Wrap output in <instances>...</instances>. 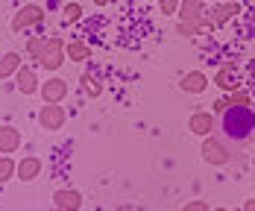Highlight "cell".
<instances>
[{"instance_id":"28","label":"cell","mask_w":255,"mask_h":211,"mask_svg":"<svg viewBox=\"0 0 255 211\" xmlns=\"http://www.w3.org/2000/svg\"><path fill=\"white\" fill-rule=\"evenodd\" d=\"M112 0H94V6H109Z\"/></svg>"},{"instance_id":"21","label":"cell","mask_w":255,"mask_h":211,"mask_svg":"<svg viewBox=\"0 0 255 211\" xmlns=\"http://www.w3.org/2000/svg\"><path fill=\"white\" fill-rule=\"evenodd\" d=\"M62 15H65V21H71V24H74V21L82 18V6H79V3H68V6L62 9Z\"/></svg>"},{"instance_id":"10","label":"cell","mask_w":255,"mask_h":211,"mask_svg":"<svg viewBox=\"0 0 255 211\" xmlns=\"http://www.w3.org/2000/svg\"><path fill=\"white\" fill-rule=\"evenodd\" d=\"M176 15H179V21H185V24H200V18L205 15L203 0H182Z\"/></svg>"},{"instance_id":"23","label":"cell","mask_w":255,"mask_h":211,"mask_svg":"<svg viewBox=\"0 0 255 211\" xmlns=\"http://www.w3.org/2000/svg\"><path fill=\"white\" fill-rule=\"evenodd\" d=\"M182 211H211V206H208L205 200H188V203L182 206Z\"/></svg>"},{"instance_id":"30","label":"cell","mask_w":255,"mask_h":211,"mask_svg":"<svg viewBox=\"0 0 255 211\" xmlns=\"http://www.w3.org/2000/svg\"><path fill=\"white\" fill-rule=\"evenodd\" d=\"M226 3H235V0H226Z\"/></svg>"},{"instance_id":"3","label":"cell","mask_w":255,"mask_h":211,"mask_svg":"<svg viewBox=\"0 0 255 211\" xmlns=\"http://www.w3.org/2000/svg\"><path fill=\"white\" fill-rule=\"evenodd\" d=\"M41 21H44V9H41L38 3H26V6H21V9L12 15V29H15V32H24L29 26H38Z\"/></svg>"},{"instance_id":"4","label":"cell","mask_w":255,"mask_h":211,"mask_svg":"<svg viewBox=\"0 0 255 211\" xmlns=\"http://www.w3.org/2000/svg\"><path fill=\"white\" fill-rule=\"evenodd\" d=\"M38 126L47 132H59L65 126V108L59 103H44L38 111Z\"/></svg>"},{"instance_id":"13","label":"cell","mask_w":255,"mask_h":211,"mask_svg":"<svg viewBox=\"0 0 255 211\" xmlns=\"http://www.w3.org/2000/svg\"><path fill=\"white\" fill-rule=\"evenodd\" d=\"M238 12H241L238 0H235V3H226V0H220V3L214 6V9H208V15L214 18V24H217V29H220L223 24H229V21L235 18V15H238Z\"/></svg>"},{"instance_id":"18","label":"cell","mask_w":255,"mask_h":211,"mask_svg":"<svg viewBox=\"0 0 255 211\" xmlns=\"http://www.w3.org/2000/svg\"><path fill=\"white\" fill-rule=\"evenodd\" d=\"M15 173H18V164L9 156H0V185H6L9 179H15Z\"/></svg>"},{"instance_id":"8","label":"cell","mask_w":255,"mask_h":211,"mask_svg":"<svg viewBox=\"0 0 255 211\" xmlns=\"http://www.w3.org/2000/svg\"><path fill=\"white\" fill-rule=\"evenodd\" d=\"M15 88L21 91V94H35L38 88H41V82H38V77H35V71L32 68H26V65H21V71L15 74Z\"/></svg>"},{"instance_id":"14","label":"cell","mask_w":255,"mask_h":211,"mask_svg":"<svg viewBox=\"0 0 255 211\" xmlns=\"http://www.w3.org/2000/svg\"><path fill=\"white\" fill-rule=\"evenodd\" d=\"M21 147V132L15 126H0V153L9 156V153H18Z\"/></svg>"},{"instance_id":"9","label":"cell","mask_w":255,"mask_h":211,"mask_svg":"<svg viewBox=\"0 0 255 211\" xmlns=\"http://www.w3.org/2000/svg\"><path fill=\"white\" fill-rule=\"evenodd\" d=\"M41 158L35 156H24L18 161V173H15V179H21V182H32V179H38L41 176Z\"/></svg>"},{"instance_id":"2","label":"cell","mask_w":255,"mask_h":211,"mask_svg":"<svg viewBox=\"0 0 255 211\" xmlns=\"http://www.w3.org/2000/svg\"><path fill=\"white\" fill-rule=\"evenodd\" d=\"M65 41L62 38H29V44H26V53L32 56V59H38V65L44 68V71H59L62 68V62L68 59L65 56Z\"/></svg>"},{"instance_id":"16","label":"cell","mask_w":255,"mask_h":211,"mask_svg":"<svg viewBox=\"0 0 255 211\" xmlns=\"http://www.w3.org/2000/svg\"><path fill=\"white\" fill-rule=\"evenodd\" d=\"M21 62H24V59H21V53H15V50L6 53V56L0 59V79L15 77V74L21 71Z\"/></svg>"},{"instance_id":"12","label":"cell","mask_w":255,"mask_h":211,"mask_svg":"<svg viewBox=\"0 0 255 211\" xmlns=\"http://www.w3.org/2000/svg\"><path fill=\"white\" fill-rule=\"evenodd\" d=\"M179 88L185 94H203L205 88H208V77H205L203 71H188L182 77V82H179Z\"/></svg>"},{"instance_id":"26","label":"cell","mask_w":255,"mask_h":211,"mask_svg":"<svg viewBox=\"0 0 255 211\" xmlns=\"http://www.w3.org/2000/svg\"><path fill=\"white\" fill-rule=\"evenodd\" d=\"M226 108H229V100H226V97H223V100H217V103H214V111H217V114H223V111H226Z\"/></svg>"},{"instance_id":"17","label":"cell","mask_w":255,"mask_h":211,"mask_svg":"<svg viewBox=\"0 0 255 211\" xmlns=\"http://www.w3.org/2000/svg\"><path fill=\"white\" fill-rule=\"evenodd\" d=\"M65 56H68L71 62H85V59H91V47H88L85 41H71V44L65 47Z\"/></svg>"},{"instance_id":"22","label":"cell","mask_w":255,"mask_h":211,"mask_svg":"<svg viewBox=\"0 0 255 211\" xmlns=\"http://www.w3.org/2000/svg\"><path fill=\"white\" fill-rule=\"evenodd\" d=\"M176 32L179 35H185V38H194V35H200V24H185V21H179Z\"/></svg>"},{"instance_id":"27","label":"cell","mask_w":255,"mask_h":211,"mask_svg":"<svg viewBox=\"0 0 255 211\" xmlns=\"http://www.w3.org/2000/svg\"><path fill=\"white\" fill-rule=\"evenodd\" d=\"M241 211H255V200H244V209Z\"/></svg>"},{"instance_id":"11","label":"cell","mask_w":255,"mask_h":211,"mask_svg":"<svg viewBox=\"0 0 255 211\" xmlns=\"http://www.w3.org/2000/svg\"><path fill=\"white\" fill-rule=\"evenodd\" d=\"M188 129L194 132V135H211L214 132V114L211 111H194L191 117H188Z\"/></svg>"},{"instance_id":"19","label":"cell","mask_w":255,"mask_h":211,"mask_svg":"<svg viewBox=\"0 0 255 211\" xmlns=\"http://www.w3.org/2000/svg\"><path fill=\"white\" fill-rule=\"evenodd\" d=\"M82 85H85V94H88V97H97V94H103V85L91 77V74H85V77H82Z\"/></svg>"},{"instance_id":"5","label":"cell","mask_w":255,"mask_h":211,"mask_svg":"<svg viewBox=\"0 0 255 211\" xmlns=\"http://www.w3.org/2000/svg\"><path fill=\"white\" fill-rule=\"evenodd\" d=\"M203 158L208 164H214V167H223V164H229L232 161V153L214 138V135H205L203 141Z\"/></svg>"},{"instance_id":"6","label":"cell","mask_w":255,"mask_h":211,"mask_svg":"<svg viewBox=\"0 0 255 211\" xmlns=\"http://www.w3.org/2000/svg\"><path fill=\"white\" fill-rule=\"evenodd\" d=\"M38 94H41V100H44V103H62V100L68 97V79L50 77L47 82H41Z\"/></svg>"},{"instance_id":"1","label":"cell","mask_w":255,"mask_h":211,"mask_svg":"<svg viewBox=\"0 0 255 211\" xmlns=\"http://www.w3.org/2000/svg\"><path fill=\"white\" fill-rule=\"evenodd\" d=\"M220 129H223V135L229 141L244 144L255 132V108L253 106H229L220 114Z\"/></svg>"},{"instance_id":"20","label":"cell","mask_w":255,"mask_h":211,"mask_svg":"<svg viewBox=\"0 0 255 211\" xmlns=\"http://www.w3.org/2000/svg\"><path fill=\"white\" fill-rule=\"evenodd\" d=\"M226 100H229V106H250V94L235 88V91H229V94H226Z\"/></svg>"},{"instance_id":"25","label":"cell","mask_w":255,"mask_h":211,"mask_svg":"<svg viewBox=\"0 0 255 211\" xmlns=\"http://www.w3.org/2000/svg\"><path fill=\"white\" fill-rule=\"evenodd\" d=\"M214 29H217V24H214V18H211V15L205 12L203 18H200V32H214Z\"/></svg>"},{"instance_id":"7","label":"cell","mask_w":255,"mask_h":211,"mask_svg":"<svg viewBox=\"0 0 255 211\" xmlns=\"http://www.w3.org/2000/svg\"><path fill=\"white\" fill-rule=\"evenodd\" d=\"M53 203H56L59 211H79L82 209V194L74 191V188H59L53 194Z\"/></svg>"},{"instance_id":"29","label":"cell","mask_w":255,"mask_h":211,"mask_svg":"<svg viewBox=\"0 0 255 211\" xmlns=\"http://www.w3.org/2000/svg\"><path fill=\"white\" fill-rule=\"evenodd\" d=\"M211 211H229V209H211Z\"/></svg>"},{"instance_id":"24","label":"cell","mask_w":255,"mask_h":211,"mask_svg":"<svg viewBox=\"0 0 255 211\" xmlns=\"http://www.w3.org/2000/svg\"><path fill=\"white\" fill-rule=\"evenodd\" d=\"M179 3H182V0H158V9H161L164 15H176Z\"/></svg>"},{"instance_id":"15","label":"cell","mask_w":255,"mask_h":211,"mask_svg":"<svg viewBox=\"0 0 255 211\" xmlns=\"http://www.w3.org/2000/svg\"><path fill=\"white\" fill-rule=\"evenodd\" d=\"M235 71H238V68H235V62L223 65V68L217 71V77H214V85H217V88H223L226 94L235 91V88H238V82H235Z\"/></svg>"},{"instance_id":"31","label":"cell","mask_w":255,"mask_h":211,"mask_svg":"<svg viewBox=\"0 0 255 211\" xmlns=\"http://www.w3.org/2000/svg\"><path fill=\"white\" fill-rule=\"evenodd\" d=\"M147 3H150V0H147Z\"/></svg>"},{"instance_id":"32","label":"cell","mask_w":255,"mask_h":211,"mask_svg":"<svg viewBox=\"0 0 255 211\" xmlns=\"http://www.w3.org/2000/svg\"><path fill=\"white\" fill-rule=\"evenodd\" d=\"M203 3H205V0H203Z\"/></svg>"}]
</instances>
